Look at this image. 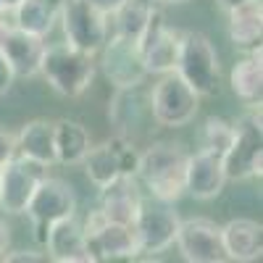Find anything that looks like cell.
Returning a JSON list of instances; mask_svg holds the SVG:
<instances>
[{"instance_id":"cell-1","label":"cell","mask_w":263,"mask_h":263,"mask_svg":"<svg viewBox=\"0 0 263 263\" xmlns=\"http://www.w3.org/2000/svg\"><path fill=\"white\" fill-rule=\"evenodd\" d=\"M190 153L182 142H153L137 161V182L145 184L150 197L177 203L184 195V168Z\"/></svg>"},{"instance_id":"cell-2","label":"cell","mask_w":263,"mask_h":263,"mask_svg":"<svg viewBox=\"0 0 263 263\" xmlns=\"http://www.w3.org/2000/svg\"><path fill=\"white\" fill-rule=\"evenodd\" d=\"M40 74L63 98H79L95 79V55L77 50L71 45H50L45 48L40 63Z\"/></svg>"},{"instance_id":"cell-3","label":"cell","mask_w":263,"mask_h":263,"mask_svg":"<svg viewBox=\"0 0 263 263\" xmlns=\"http://www.w3.org/2000/svg\"><path fill=\"white\" fill-rule=\"evenodd\" d=\"M232 142L224 153V174L232 182H242L250 177H260L263 166V121L260 105H250V111L242 114L232 124Z\"/></svg>"},{"instance_id":"cell-4","label":"cell","mask_w":263,"mask_h":263,"mask_svg":"<svg viewBox=\"0 0 263 263\" xmlns=\"http://www.w3.org/2000/svg\"><path fill=\"white\" fill-rule=\"evenodd\" d=\"M174 71L200 98H211L218 92V79H221L218 53L203 32H182L179 58H177V69Z\"/></svg>"},{"instance_id":"cell-5","label":"cell","mask_w":263,"mask_h":263,"mask_svg":"<svg viewBox=\"0 0 263 263\" xmlns=\"http://www.w3.org/2000/svg\"><path fill=\"white\" fill-rule=\"evenodd\" d=\"M24 213L32 221L34 242L45 248L50 227L63 221V218H71L77 213V192L69 182H63L58 177H45L37 184Z\"/></svg>"},{"instance_id":"cell-6","label":"cell","mask_w":263,"mask_h":263,"mask_svg":"<svg viewBox=\"0 0 263 263\" xmlns=\"http://www.w3.org/2000/svg\"><path fill=\"white\" fill-rule=\"evenodd\" d=\"M197 108H200V95L177 74L166 71L161 82L153 87L150 95V111L161 126H184L195 119Z\"/></svg>"},{"instance_id":"cell-7","label":"cell","mask_w":263,"mask_h":263,"mask_svg":"<svg viewBox=\"0 0 263 263\" xmlns=\"http://www.w3.org/2000/svg\"><path fill=\"white\" fill-rule=\"evenodd\" d=\"M87 248L92 253V260H121V258H137V232L135 224H116L95 208L84 221Z\"/></svg>"},{"instance_id":"cell-8","label":"cell","mask_w":263,"mask_h":263,"mask_svg":"<svg viewBox=\"0 0 263 263\" xmlns=\"http://www.w3.org/2000/svg\"><path fill=\"white\" fill-rule=\"evenodd\" d=\"M137 161H140V153L135 147L126 135H116L111 140H105L98 147H90L84 156V174L95 187H103L111 179L121 177H135L137 174Z\"/></svg>"},{"instance_id":"cell-9","label":"cell","mask_w":263,"mask_h":263,"mask_svg":"<svg viewBox=\"0 0 263 263\" xmlns=\"http://www.w3.org/2000/svg\"><path fill=\"white\" fill-rule=\"evenodd\" d=\"M58 21L63 24L66 45L90 55L100 53L103 42L108 40V16L92 8L87 0H66Z\"/></svg>"},{"instance_id":"cell-10","label":"cell","mask_w":263,"mask_h":263,"mask_svg":"<svg viewBox=\"0 0 263 263\" xmlns=\"http://www.w3.org/2000/svg\"><path fill=\"white\" fill-rule=\"evenodd\" d=\"M45 177H48V166L16 153L11 161L0 166V208L13 216L24 213L37 184Z\"/></svg>"},{"instance_id":"cell-11","label":"cell","mask_w":263,"mask_h":263,"mask_svg":"<svg viewBox=\"0 0 263 263\" xmlns=\"http://www.w3.org/2000/svg\"><path fill=\"white\" fill-rule=\"evenodd\" d=\"M179 221L171 203L156 200L150 197V203L142 200V208L135 218V232H137V245H140V255H156L163 253L174 245L179 232Z\"/></svg>"},{"instance_id":"cell-12","label":"cell","mask_w":263,"mask_h":263,"mask_svg":"<svg viewBox=\"0 0 263 263\" xmlns=\"http://www.w3.org/2000/svg\"><path fill=\"white\" fill-rule=\"evenodd\" d=\"M179 40L182 32L166 24L163 13L156 8L147 21V27L140 37V55L145 63L147 74H166L177 69V58H179Z\"/></svg>"},{"instance_id":"cell-13","label":"cell","mask_w":263,"mask_h":263,"mask_svg":"<svg viewBox=\"0 0 263 263\" xmlns=\"http://www.w3.org/2000/svg\"><path fill=\"white\" fill-rule=\"evenodd\" d=\"M100 50H103V71L116 90H132V87L137 90L145 82L147 71H145L137 40H129L116 32L111 40L103 42Z\"/></svg>"},{"instance_id":"cell-14","label":"cell","mask_w":263,"mask_h":263,"mask_svg":"<svg viewBox=\"0 0 263 263\" xmlns=\"http://www.w3.org/2000/svg\"><path fill=\"white\" fill-rule=\"evenodd\" d=\"M177 248L184 260L190 263H224V242H221V227L211 218H187L179 221L177 232Z\"/></svg>"},{"instance_id":"cell-15","label":"cell","mask_w":263,"mask_h":263,"mask_svg":"<svg viewBox=\"0 0 263 263\" xmlns=\"http://www.w3.org/2000/svg\"><path fill=\"white\" fill-rule=\"evenodd\" d=\"M98 211L108 218V221H116V224H135V218L142 208V190L137 177H121L111 179L108 184L98 187Z\"/></svg>"},{"instance_id":"cell-16","label":"cell","mask_w":263,"mask_h":263,"mask_svg":"<svg viewBox=\"0 0 263 263\" xmlns=\"http://www.w3.org/2000/svg\"><path fill=\"white\" fill-rule=\"evenodd\" d=\"M224 174V158L213 156V153L197 150L195 156L190 153L187 168H184V192L192 195L195 200H213L224 192L227 184Z\"/></svg>"},{"instance_id":"cell-17","label":"cell","mask_w":263,"mask_h":263,"mask_svg":"<svg viewBox=\"0 0 263 263\" xmlns=\"http://www.w3.org/2000/svg\"><path fill=\"white\" fill-rule=\"evenodd\" d=\"M45 248H48L45 253L48 260H55V263H95L90 248H87L84 229L74 216L50 227Z\"/></svg>"},{"instance_id":"cell-18","label":"cell","mask_w":263,"mask_h":263,"mask_svg":"<svg viewBox=\"0 0 263 263\" xmlns=\"http://www.w3.org/2000/svg\"><path fill=\"white\" fill-rule=\"evenodd\" d=\"M221 242L227 260L250 263L258 260L263 253V227L253 218H232L221 227Z\"/></svg>"},{"instance_id":"cell-19","label":"cell","mask_w":263,"mask_h":263,"mask_svg":"<svg viewBox=\"0 0 263 263\" xmlns=\"http://www.w3.org/2000/svg\"><path fill=\"white\" fill-rule=\"evenodd\" d=\"M16 153L24 158H32L42 166L55 163V137H53V121L34 119L27 121L16 135Z\"/></svg>"},{"instance_id":"cell-20","label":"cell","mask_w":263,"mask_h":263,"mask_svg":"<svg viewBox=\"0 0 263 263\" xmlns=\"http://www.w3.org/2000/svg\"><path fill=\"white\" fill-rule=\"evenodd\" d=\"M66 0H18L13 6V27L45 37L58 24Z\"/></svg>"},{"instance_id":"cell-21","label":"cell","mask_w":263,"mask_h":263,"mask_svg":"<svg viewBox=\"0 0 263 263\" xmlns=\"http://www.w3.org/2000/svg\"><path fill=\"white\" fill-rule=\"evenodd\" d=\"M227 16H229V40L234 42V48L253 50L260 45V37H263L260 0H248V3L232 8Z\"/></svg>"},{"instance_id":"cell-22","label":"cell","mask_w":263,"mask_h":263,"mask_svg":"<svg viewBox=\"0 0 263 263\" xmlns=\"http://www.w3.org/2000/svg\"><path fill=\"white\" fill-rule=\"evenodd\" d=\"M232 92L245 105H260L263 100V63H260V45L250 50V55L239 58L232 66Z\"/></svg>"},{"instance_id":"cell-23","label":"cell","mask_w":263,"mask_h":263,"mask_svg":"<svg viewBox=\"0 0 263 263\" xmlns=\"http://www.w3.org/2000/svg\"><path fill=\"white\" fill-rule=\"evenodd\" d=\"M53 137H55V163H63V166L82 163L87 150L92 147L90 132L71 119L53 121Z\"/></svg>"},{"instance_id":"cell-24","label":"cell","mask_w":263,"mask_h":263,"mask_svg":"<svg viewBox=\"0 0 263 263\" xmlns=\"http://www.w3.org/2000/svg\"><path fill=\"white\" fill-rule=\"evenodd\" d=\"M153 11H156V0H124L121 8L114 13L116 16V32L140 42Z\"/></svg>"},{"instance_id":"cell-25","label":"cell","mask_w":263,"mask_h":263,"mask_svg":"<svg viewBox=\"0 0 263 263\" xmlns=\"http://www.w3.org/2000/svg\"><path fill=\"white\" fill-rule=\"evenodd\" d=\"M232 132H234L232 121H227V119H218V116L205 119V124L200 129V150L224 158V153L229 150V142H232Z\"/></svg>"},{"instance_id":"cell-26","label":"cell","mask_w":263,"mask_h":263,"mask_svg":"<svg viewBox=\"0 0 263 263\" xmlns=\"http://www.w3.org/2000/svg\"><path fill=\"white\" fill-rule=\"evenodd\" d=\"M16 156V135H11L8 129L0 126V166L11 161Z\"/></svg>"},{"instance_id":"cell-27","label":"cell","mask_w":263,"mask_h":263,"mask_svg":"<svg viewBox=\"0 0 263 263\" xmlns=\"http://www.w3.org/2000/svg\"><path fill=\"white\" fill-rule=\"evenodd\" d=\"M3 260H8V263H40V260H48V255H42L40 250H16V253H3Z\"/></svg>"},{"instance_id":"cell-28","label":"cell","mask_w":263,"mask_h":263,"mask_svg":"<svg viewBox=\"0 0 263 263\" xmlns=\"http://www.w3.org/2000/svg\"><path fill=\"white\" fill-rule=\"evenodd\" d=\"M16 82V74L11 69V63L6 61V55L0 53V95H8L11 92V87Z\"/></svg>"},{"instance_id":"cell-29","label":"cell","mask_w":263,"mask_h":263,"mask_svg":"<svg viewBox=\"0 0 263 263\" xmlns=\"http://www.w3.org/2000/svg\"><path fill=\"white\" fill-rule=\"evenodd\" d=\"M92 8H98L100 13H105V16H114L119 8H121V3L124 0H87Z\"/></svg>"},{"instance_id":"cell-30","label":"cell","mask_w":263,"mask_h":263,"mask_svg":"<svg viewBox=\"0 0 263 263\" xmlns=\"http://www.w3.org/2000/svg\"><path fill=\"white\" fill-rule=\"evenodd\" d=\"M6 248H8V227H6L3 218H0V255L6 253Z\"/></svg>"},{"instance_id":"cell-31","label":"cell","mask_w":263,"mask_h":263,"mask_svg":"<svg viewBox=\"0 0 263 263\" xmlns=\"http://www.w3.org/2000/svg\"><path fill=\"white\" fill-rule=\"evenodd\" d=\"M18 3V0H0V13H6V11H13V6Z\"/></svg>"},{"instance_id":"cell-32","label":"cell","mask_w":263,"mask_h":263,"mask_svg":"<svg viewBox=\"0 0 263 263\" xmlns=\"http://www.w3.org/2000/svg\"><path fill=\"white\" fill-rule=\"evenodd\" d=\"M158 3H171V6H179V3H190V0H158Z\"/></svg>"}]
</instances>
